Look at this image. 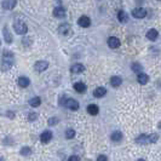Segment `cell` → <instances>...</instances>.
<instances>
[{"mask_svg":"<svg viewBox=\"0 0 161 161\" xmlns=\"http://www.w3.org/2000/svg\"><path fill=\"white\" fill-rule=\"evenodd\" d=\"M12 58H13V55L9 50H5L3 52V62H1V64H0V68H1V70L6 72V70H9L12 67V64H13Z\"/></svg>","mask_w":161,"mask_h":161,"instance_id":"1","label":"cell"},{"mask_svg":"<svg viewBox=\"0 0 161 161\" xmlns=\"http://www.w3.org/2000/svg\"><path fill=\"white\" fill-rule=\"evenodd\" d=\"M159 139V136L156 133H151V135H141L139 137L136 138V143L137 144H149V143H155Z\"/></svg>","mask_w":161,"mask_h":161,"instance_id":"2","label":"cell"},{"mask_svg":"<svg viewBox=\"0 0 161 161\" xmlns=\"http://www.w3.org/2000/svg\"><path fill=\"white\" fill-rule=\"evenodd\" d=\"M13 29H15L16 33L19 34V35H24V34H27V31H28L27 24H25L23 21H21V19L15 21V23H13Z\"/></svg>","mask_w":161,"mask_h":161,"instance_id":"3","label":"cell"},{"mask_svg":"<svg viewBox=\"0 0 161 161\" xmlns=\"http://www.w3.org/2000/svg\"><path fill=\"white\" fill-rule=\"evenodd\" d=\"M47 68H49V62H46V61H38L35 63V66H34V69L37 72H39V73L45 72Z\"/></svg>","mask_w":161,"mask_h":161,"instance_id":"4","label":"cell"},{"mask_svg":"<svg viewBox=\"0 0 161 161\" xmlns=\"http://www.w3.org/2000/svg\"><path fill=\"white\" fill-rule=\"evenodd\" d=\"M58 31H59V34H63V35H67L69 34L70 31H72V28L68 23H62L59 27H58Z\"/></svg>","mask_w":161,"mask_h":161,"instance_id":"5","label":"cell"},{"mask_svg":"<svg viewBox=\"0 0 161 161\" xmlns=\"http://www.w3.org/2000/svg\"><path fill=\"white\" fill-rule=\"evenodd\" d=\"M1 5H3V9L5 10H12L17 5V0H4Z\"/></svg>","mask_w":161,"mask_h":161,"instance_id":"6","label":"cell"},{"mask_svg":"<svg viewBox=\"0 0 161 161\" xmlns=\"http://www.w3.org/2000/svg\"><path fill=\"white\" fill-rule=\"evenodd\" d=\"M64 104H66V107H67L68 109H70V110H78V109H79V103H78L75 100H73V98L67 100Z\"/></svg>","mask_w":161,"mask_h":161,"instance_id":"7","label":"cell"},{"mask_svg":"<svg viewBox=\"0 0 161 161\" xmlns=\"http://www.w3.org/2000/svg\"><path fill=\"white\" fill-rule=\"evenodd\" d=\"M3 35H4V40H5L7 44H11V43H12L13 38H12V34L9 31V27H7V25H5L4 29H3Z\"/></svg>","mask_w":161,"mask_h":161,"instance_id":"8","label":"cell"},{"mask_svg":"<svg viewBox=\"0 0 161 161\" xmlns=\"http://www.w3.org/2000/svg\"><path fill=\"white\" fill-rule=\"evenodd\" d=\"M132 16L136 17V18H143V17L147 16V11L144 9H142V7H137V9H135L132 11Z\"/></svg>","mask_w":161,"mask_h":161,"instance_id":"9","label":"cell"},{"mask_svg":"<svg viewBox=\"0 0 161 161\" xmlns=\"http://www.w3.org/2000/svg\"><path fill=\"white\" fill-rule=\"evenodd\" d=\"M78 23H79L80 27H82V28H87V27H90V24H91V19H90L87 16H81V17L79 18Z\"/></svg>","mask_w":161,"mask_h":161,"instance_id":"10","label":"cell"},{"mask_svg":"<svg viewBox=\"0 0 161 161\" xmlns=\"http://www.w3.org/2000/svg\"><path fill=\"white\" fill-rule=\"evenodd\" d=\"M120 40L118 39V38H115V37H110L109 39H108V45H109V47H112V49H118L119 46H120Z\"/></svg>","mask_w":161,"mask_h":161,"instance_id":"11","label":"cell"},{"mask_svg":"<svg viewBox=\"0 0 161 161\" xmlns=\"http://www.w3.org/2000/svg\"><path fill=\"white\" fill-rule=\"evenodd\" d=\"M53 16L57 17V18H63L64 16H66V10H64L63 7H61V6H57L53 10Z\"/></svg>","mask_w":161,"mask_h":161,"instance_id":"12","label":"cell"},{"mask_svg":"<svg viewBox=\"0 0 161 161\" xmlns=\"http://www.w3.org/2000/svg\"><path fill=\"white\" fill-rule=\"evenodd\" d=\"M51 138H52V132H51V131H44V132L40 135V141L44 142V143L50 142Z\"/></svg>","mask_w":161,"mask_h":161,"instance_id":"13","label":"cell"},{"mask_svg":"<svg viewBox=\"0 0 161 161\" xmlns=\"http://www.w3.org/2000/svg\"><path fill=\"white\" fill-rule=\"evenodd\" d=\"M159 37V33H157V30L156 29H149L148 30V33H147V38L151 41H155Z\"/></svg>","mask_w":161,"mask_h":161,"instance_id":"14","label":"cell"},{"mask_svg":"<svg viewBox=\"0 0 161 161\" xmlns=\"http://www.w3.org/2000/svg\"><path fill=\"white\" fill-rule=\"evenodd\" d=\"M107 93V90L104 88V87H97L94 91H93V96L96 98H101V97H103V96Z\"/></svg>","mask_w":161,"mask_h":161,"instance_id":"15","label":"cell"},{"mask_svg":"<svg viewBox=\"0 0 161 161\" xmlns=\"http://www.w3.org/2000/svg\"><path fill=\"white\" fill-rule=\"evenodd\" d=\"M74 74H80V73H82L84 70H85V67L82 66V64H74V66L72 67V69H70Z\"/></svg>","mask_w":161,"mask_h":161,"instance_id":"16","label":"cell"},{"mask_svg":"<svg viewBox=\"0 0 161 161\" xmlns=\"http://www.w3.org/2000/svg\"><path fill=\"white\" fill-rule=\"evenodd\" d=\"M148 80H149V76L147 74H144V73H139L138 76H137V81L139 84H142V85H145L148 82Z\"/></svg>","mask_w":161,"mask_h":161,"instance_id":"17","label":"cell"},{"mask_svg":"<svg viewBox=\"0 0 161 161\" xmlns=\"http://www.w3.org/2000/svg\"><path fill=\"white\" fill-rule=\"evenodd\" d=\"M74 90L79 93H84L86 91V85L84 82H76V84H74Z\"/></svg>","mask_w":161,"mask_h":161,"instance_id":"18","label":"cell"},{"mask_svg":"<svg viewBox=\"0 0 161 161\" xmlns=\"http://www.w3.org/2000/svg\"><path fill=\"white\" fill-rule=\"evenodd\" d=\"M87 112H88V114H91V115H97L98 112H100V109H98V107L96 106V104H90V106L87 107Z\"/></svg>","mask_w":161,"mask_h":161,"instance_id":"19","label":"cell"},{"mask_svg":"<svg viewBox=\"0 0 161 161\" xmlns=\"http://www.w3.org/2000/svg\"><path fill=\"white\" fill-rule=\"evenodd\" d=\"M121 82H122V79L120 76H112V79H110V84L114 87H119L121 85Z\"/></svg>","mask_w":161,"mask_h":161,"instance_id":"20","label":"cell"},{"mask_svg":"<svg viewBox=\"0 0 161 161\" xmlns=\"http://www.w3.org/2000/svg\"><path fill=\"white\" fill-rule=\"evenodd\" d=\"M29 79L28 78H25V76H21L19 79H18V85L21 86V87H28L29 86Z\"/></svg>","mask_w":161,"mask_h":161,"instance_id":"21","label":"cell"},{"mask_svg":"<svg viewBox=\"0 0 161 161\" xmlns=\"http://www.w3.org/2000/svg\"><path fill=\"white\" fill-rule=\"evenodd\" d=\"M118 19H119L121 23H126L127 19H128L127 13H126L125 11H119V13H118Z\"/></svg>","mask_w":161,"mask_h":161,"instance_id":"22","label":"cell"},{"mask_svg":"<svg viewBox=\"0 0 161 161\" xmlns=\"http://www.w3.org/2000/svg\"><path fill=\"white\" fill-rule=\"evenodd\" d=\"M110 138H112V141H114V142H119V141H121V138H122V133H121L120 131H114V132L112 133Z\"/></svg>","mask_w":161,"mask_h":161,"instance_id":"23","label":"cell"},{"mask_svg":"<svg viewBox=\"0 0 161 161\" xmlns=\"http://www.w3.org/2000/svg\"><path fill=\"white\" fill-rule=\"evenodd\" d=\"M29 104H30L31 107L37 108V107H39V106L41 104V100H40L39 97H34V98H31V100L29 101Z\"/></svg>","mask_w":161,"mask_h":161,"instance_id":"24","label":"cell"},{"mask_svg":"<svg viewBox=\"0 0 161 161\" xmlns=\"http://www.w3.org/2000/svg\"><path fill=\"white\" fill-rule=\"evenodd\" d=\"M131 68H132V70L135 72V73H142L141 70H142V66H141V64H138V63H133L132 64V66H131Z\"/></svg>","mask_w":161,"mask_h":161,"instance_id":"25","label":"cell"},{"mask_svg":"<svg viewBox=\"0 0 161 161\" xmlns=\"http://www.w3.org/2000/svg\"><path fill=\"white\" fill-rule=\"evenodd\" d=\"M21 154L24 155V156H28V155L31 154V149H30L29 147H23V148L21 149Z\"/></svg>","mask_w":161,"mask_h":161,"instance_id":"26","label":"cell"},{"mask_svg":"<svg viewBox=\"0 0 161 161\" xmlns=\"http://www.w3.org/2000/svg\"><path fill=\"white\" fill-rule=\"evenodd\" d=\"M74 136H75V131H74V130H72V128H69V130H67V131H66V137H67L68 139L73 138Z\"/></svg>","mask_w":161,"mask_h":161,"instance_id":"27","label":"cell"},{"mask_svg":"<svg viewBox=\"0 0 161 161\" xmlns=\"http://www.w3.org/2000/svg\"><path fill=\"white\" fill-rule=\"evenodd\" d=\"M38 119V114L37 113H30L29 115H28V120L29 121H35Z\"/></svg>","mask_w":161,"mask_h":161,"instance_id":"28","label":"cell"},{"mask_svg":"<svg viewBox=\"0 0 161 161\" xmlns=\"http://www.w3.org/2000/svg\"><path fill=\"white\" fill-rule=\"evenodd\" d=\"M57 122H58V119L57 118H51V119H49V125H57Z\"/></svg>","mask_w":161,"mask_h":161,"instance_id":"29","label":"cell"},{"mask_svg":"<svg viewBox=\"0 0 161 161\" xmlns=\"http://www.w3.org/2000/svg\"><path fill=\"white\" fill-rule=\"evenodd\" d=\"M97 161H108V159H107L106 155H100V156L97 157Z\"/></svg>","mask_w":161,"mask_h":161,"instance_id":"30","label":"cell"},{"mask_svg":"<svg viewBox=\"0 0 161 161\" xmlns=\"http://www.w3.org/2000/svg\"><path fill=\"white\" fill-rule=\"evenodd\" d=\"M80 159H79V156H76V155H73V156H70L69 159H68V161H79Z\"/></svg>","mask_w":161,"mask_h":161,"instance_id":"31","label":"cell"},{"mask_svg":"<svg viewBox=\"0 0 161 161\" xmlns=\"http://www.w3.org/2000/svg\"><path fill=\"white\" fill-rule=\"evenodd\" d=\"M159 128H161V121H160V124H159Z\"/></svg>","mask_w":161,"mask_h":161,"instance_id":"32","label":"cell"},{"mask_svg":"<svg viewBox=\"0 0 161 161\" xmlns=\"http://www.w3.org/2000/svg\"><path fill=\"white\" fill-rule=\"evenodd\" d=\"M138 161H145V160H143V159H139V160H138Z\"/></svg>","mask_w":161,"mask_h":161,"instance_id":"33","label":"cell"},{"mask_svg":"<svg viewBox=\"0 0 161 161\" xmlns=\"http://www.w3.org/2000/svg\"><path fill=\"white\" fill-rule=\"evenodd\" d=\"M0 44H1V43H0Z\"/></svg>","mask_w":161,"mask_h":161,"instance_id":"34","label":"cell"}]
</instances>
